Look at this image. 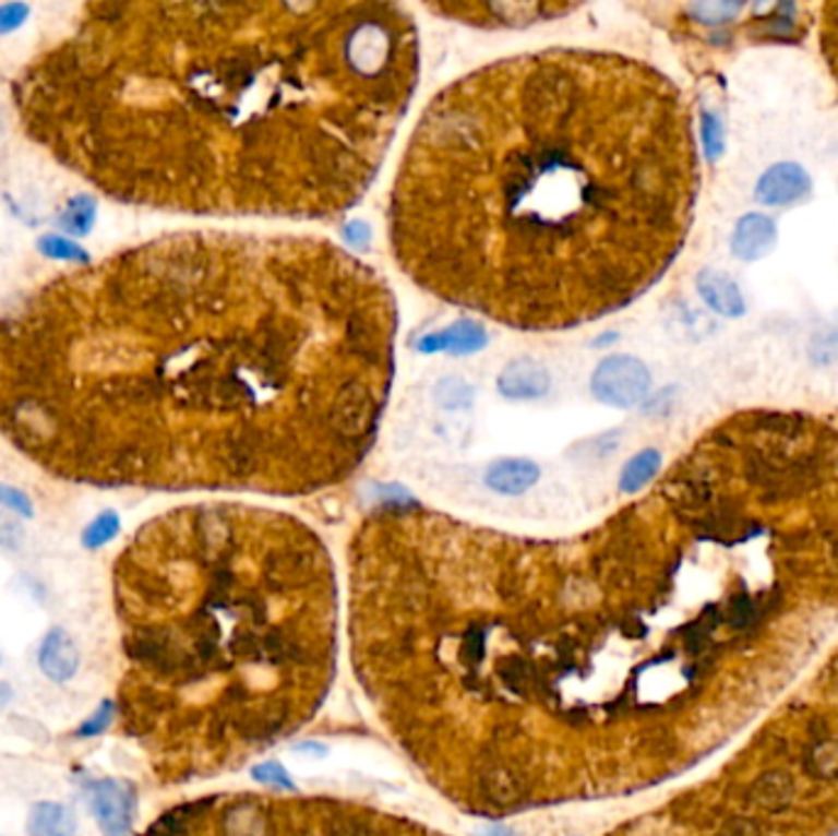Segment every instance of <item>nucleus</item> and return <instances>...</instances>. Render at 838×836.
Wrapping results in <instances>:
<instances>
[{
	"label": "nucleus",
	"mask_w": 838,
	"mask_h": 836,
	"mask_svg": "<svg viewBox=\"0 0 838 836\" xmlns=\"http://www.w3.org/2000/svg\"><path fill=\"white\" fill-rule=\"evenodd\" d=\"M39 668L45 670L49 680L67 682L79 668V650L72 635L62 629L49 633L43 648H39Z\"/></svg>",
	"instance_id": "9b49d317"
},
{
	"label": "nucleus",
	"mask_w": 838,
	"mask_h": 836,
	"mask_svg": "<svg viewBox=\"0 0 838 836\" xmlns=\"http://www.w3.org/2000/svg\"><path fill=\"white\" fill-rule=\"evenodd\" d=\"M591 391L611 407H633L650 391V371L633 356H608L596 366Z\"/></svg>",
	"instance_id": "39448f33"
},
{
	"label": "nucleus",
	"mask_w": 838,
	"mask_h": 836,
	"mask_svg": "<svg viewBox=\"0 0 838 836\" xmlns=\"http://www.w3.org/2000/svg\"><path fill=\"white\" fill-rule=\"evenodd\" d=\"M576 5L562 3H439L429 5L432 13L446 15L452 20L471 25H498V27H517L532 25L540 20H554L572 13Z\"/></svg>",
	"instance_id": "20e7f679"
},
{
	"label": "nucleus",
	"mask_w": 838,
	"mask_h": 836,
	"mask_svg": "<svg viewBox=\"0 0 838 836\" xmlns=\"http://www.w3.org/2000/svg\"><path fill=\"white\" fill-rule=\"evenodd\" d=\"M96 222V202L92 196H76L59 214V226L69 236H86Z\"/></svg>",
	"instance_id": "f3484780"
},
{
	"label": "nucleus",
	"mask_w": 838,
	"mask_h": 836,
	"mask_svg": "<svg viewBox=\"0 0 838 836\" xmlns=\"http://www.w3.org/2000/svg\"><path fill=\"white\" fill-rule=\"evenodd\" d=\"M118 527H121V521H118V515L106 511L96 517V521L86 527L84 530V545L86 547H101L106 542H111L113 537L118 535Z\"/></svg>",
	"instance_id": "412c9836"
},
{
	"label": "nucleus",
	"mask_w": 838,
	"mask_h": 836,
	"mask_svg": "<svg viewBox=\"0 0 838 836\" xmlns=\"http://www.w3.org/2000/svg\"><path fill=\"white\" fill-rule=\"evenodd\" d=\"M696 287L714 312L723 317H741L745 312L743 295L728 275L718 271H702L696 277Z\"/></svg>",
	"instance_id": "f8f14e48"
},
{
	"label": "nucleus",
	"mask_w": 838,
	"mask_h": 836,
	"mask_svg": "<svg viewBox=\"0 0 838 836\" xmlns=\"http://www.w3.org/2000/svg\"><path fill=\"white\" fill-rule=\"evenodd\" d=\"M37 248H39V253L47 255V258H55V261H67V263H74V265L92 263V258H88L86 248H82L76 241H72V238H69V236L47 234V236L39 238Z\"/></svg>",
	"instance_id": "6ab92c4d"
},
{
	"label": "nucleus",
	"mask_w": 838,
	"mask_h": 836,
	"mask_svg": "<svg viewBox=\"0 0 838 836\" xmlns=\"http://www.w3.org/2000/svg\"><path fill=\"white\" fill-rule=\"evenodd\" d=\"M819 47L824 62L838 84V3L822 5L819 20Z\"/></svg>",
	"instance_id": "a211bd4d"
},
{
	"label": "nucleus",
	"mask_w": 838,
	"mask_h": 836,
	"mask_svg": "<svg viewBox=\"0 0 838 836\" xmlns=\"http://www.w3.org/2000/svg\"><path fill=\"white\" fill-rule=\"evenodd\" d=\"M397 326L326 238L167 234L0 312V437L98 489L314 493L373 450Z\"/></svg>",
	"instance_id": "f257e3e1"
},
{
	"label": "nucleus",
	"mask_w": 838,
	"mask_h": 836,
	"mask_svg": "<svg viewBox=\"0 0 838 836\" xmlns=\"http://www.w3.org/2000/svg\"><path fill=\"white\" fill-rule=\"evenodd\" d=\"M29 15L27 3H5L0 5V35H8L25 23Z\"/></svg>",
	"instance_id": "393cba45"
},
{
	"label": "nucleus",
	"mask_w": 838,
	"mask_h": 836,
	"mask_svg": "<svg viewBox=\"0 0 838 836\" xmlns=\"http://www.w3.org/2000/svg\"><path fill=\"white\" fill-rule=\"evenodd\" d=\"M491 836H511V834H507V832H493Z\"/></svg>",
	"instance_id": "2f4dec72"
},
{
	"label": "nucleus",
	"mask_w": 838,
	"mask_h": 836,
	"mask_svg": "<svg viewBox=\"0 0 838 836\" xmlns=\"http://www.w3.org/2000/svg\"><path fill=\"white\" fill-rule=\"evenodd\" d=\"M692 13L696 20L702 23H726V20H733L738 13H743L741 3H698L692 5Z\"/></svg>",
	"instance_id": "5701e85b"
},
{
	"label": "nucleus",
	"mask_w": 838,
	"mask_h": 836,
	"mask_svg": "<svg viewBox=\"0 0 838 836\" xmlns=\"http://www.w3.org/2000/svg\"><path fill=\"white\" fill-rule=\"evenodd\" d=\"M29 836H76L74 814L64 804L43 802L29 814L27 822Z\"/></svg>",
	"instance_id": "4468645a"
},
{
	"label": "nucleus",
	"mask_w": 838,
	"mask_h": 836,
	"mask_svg": "<svg viewBox=\"0 0 838 836\" xmlns=\"http://www.w3.org/2000/svg\"><path fill=\"white\" fill-rule=\"evenodd\" d=\"M498 391L507 401H535L550 391V371L535 358H515L498 375Z\"/></svg>",
	"instance_id": "6e6552de"
},
{
	"label": "nucleus",
	"mask_w": 838,
	"mask_h": 836,
	"mask_svg": "<svg viewBox=\"0 0 838 836\" xmlns=\"http://www.w3.org/2000/svg\"><path fill=\"white\" fill-rule=\"evenodd\" d=\"M660 466H662V456L655 450H645L637 456H633L621 474V491L625 493L643 491L645 486L655 479L657 471H660Z\"/></svg>",
	"instance_id": "dca6fc26"
},
{
	"label": "nucleus",
	"mask_w": 838,
	"mask_h": 836,
	"mask_svg": "<svg viewBox=\"0 0 838 836\" xmlns=\"http://www.w3.org/2000/svg\"><path fill=\"white\" fill-rule=\"evenodd\" d=\"M486 344L483 326L474 320H458L446 330L429 334L422 342V351L427 354H474Z\"/></svg>",
	"instance_id": "9d476101"
},
{
	"label": "nucleus",
	"mask_w": 838,
	"mask_h": 836,
	"mask_svg": "<svg viewBox=\"0 0 838 836\" xmlns=\"http://www.w3.org/2000/svg\"><path fill=\"white\" fill-rule=\"evenodd\" d=\"M92 808L104 836H131L135 790L123 780H98L92 785Z\"/></svg>",
	"instance_id": "423d86ee"
},
{
	"label": "nucleus",
	"mask_w": 838,
	"mask_h": 836,
	"mask_svg": "<svg viewBox=\"0 0 838 836\" xmlns=\"http://www.w3.org/2000/svg\"><path fill=\"white\" fill-rule=\"evenodd\" d=\"M696 192L692 114L670 76L601 49H537L424 106L391 187L387 241L436 300L562 332L670 271Z\"/></svg>",
	"instance_id": "7ed1b4c3"
},
{
	"label": "nucleus",
	"mask_w": 838,
	"mask_h": 836,
	"mask_svg": "<svg viewBox=\"0 0 838 836\" xmlns=\"http://www.w3.org/2000/svg\"><path fill=\"white\" fill-rule=\"evenodd\" d=\"M812 192V179L800 165H773L757 182L755 194L767 206H790Z\"/></svg>",
	"instance_id": "0eeeda50"
},
{
	"label": "nucleus",
	"mask_w": 838,
	"mask_h": 836,
	"mask_svg": "<svg viewBox=\"0 0 838 836\" xmlns=\"http://www.w3.org/2000/svg\"><path fill=\"white\" fill-rule=\"evenodd\" d=\"M806 765H810V773L814 778H822V780L838 778V743L826 741L816 745V749L810 753Z\"/></svg>",
	"instance_id": "aec40b11"
},
{
	"label": "nucleus",
	"mask_w": 838,
	"mask_h": 836,
	"mask_svg": "<svg viewBox=\"0 0 838 836\" xmlns=\"http://www.w3.org/2000/svg\"><path fill=\"white\" fill-rule=\"evenodd\" d=\"M794 795V783L787 773H765L751 788V800L763 810H782Z\"/></svg>",
	"instance_id": "2eb2a0df"
},
{
	"label": "nucleus",
	"mask_w": 838,
	"mask_h": 836,
	"mask_svg": "<svg viewBox=\"0 0 838 836\" xmlns=\"http://www.w3.org/2000/svg\"><path fill=\"white\" fill-rule=\"evenodd\" d=\"M537 479H540V469L530 459H501L486 474V483L503 495L525 493L532 489Z\"/></svg>",
	"instance_id": "ddd939ff"
},
{
	"label": "nucleus",
	"mask_w": 838,
	"mask_h": 836,
	"mask_svg": "<svg viewBox=\"0 0 838 836\" xmlns=\"http://www.w3.org/2000/svg\"><path fill=\"white\" fill-rule=\"evenodd\" d=\"M3 131H5V116H3V108H0V138H3Z\"/></svg>",
	"instance_id": "7c9ffc66"
},
{
	"label": "nucleus",
	"mask_w": 838,
	"mask_h": 836,
	"mask_svg": "<svg viewBox=\"0 0 838 836\" xmlns=\"http://www.w3.org/2000/svg\"><path fill=\"white\" fill-rule=\"evenodd\" d=\"M777 241V228L770 216L747 214L738 222L731 248L741 261H757L773 251Z\"/></svg>",
	"instance_id": "1a4fd4ad"
},
{
	"label": "nucleus",
	"mask_w": 838,
	"mask_h": 836,
	"mask_svg": "<svg viewBox=\"0 0 838 836\" xmlns=\"http://www.w3.org/2000/svg\"><path fill=\"white\" fill-rule=\"evenodd\" d=\"M436 401L448 407V410H456V407H464L471 401V387L458 381V378H446L436 387Z\"/></svg>",
	"instance_id": "4be33fe9"
},
{
	"label": "nucleus",
	"mask_w": 838,
	"mask_h": 836,
	"mask_svg": "<svg viewBox=\"0 0 838 836\" xmlns=\"http://www.w3.org/2000/svg\"><path fill=\"white\" fill-rule=\"evenodd\" d=\"M419 67L395 3L104 0L29 57L10 98L29 141L113 202L319 222L375 182Z\"/></svg>",
	"instance_id": "f03ea898"
},
{
	"label": "nucleus",
	"mask_w": 838,
	"mask_h": 836,
	"mask_svg": "<svg viewBox=\"0 0 838 836\" xmlns=\"http://www.w3.org/2000/svg\"><path fill=\"white\" fill-rule=\"evenodd\" d=\"M253 778L258 783H263V785H273V788H279V790H295V783L289 780L287 771L279 763H275V761L263 763V765H255Z\"/></svg>",
	"instance_id": "b1692460"
},
{
	"label": "nucleus",
	"mask_w": 838,
	"mask_h": 836,
	"mask_svg": "<svg viewBox=\"0 0 838 836\" xmlns=\"http://www.w3.org/2000/svg\"><path fill=\"white\" fill-rule=\"evenodd\" d=\"M704 147L711 160L723 151V128L714 116H704Z\"/></svg>",
	"instance_id": "cd10ccee"
},
{
	"label": "nucleus",
	"mask_w": 838,
	"mask_h": 836,
	"mask_svg": "<svg viewBox=\"0 0 838 836\" xmlns=\"http://www.w3.org/2000/svg\"><path fill=\"white\" fill-rule=\"evenodd\" d=\"M721 834L723 836H761V829H757V824L751 820H735L728 824Z\"/></svg>",
	"instance_id": "c756f323"
},
{
	"label": "nucleus",
	"mask_w": 838,
	"mask_h": 836,
	"mask_svg": "<svg viewBox=\"0 0 838 836\" xmlns=\"http://www.w3.org/2000/svg\"><path fill=\"white\" fill-rule=\"evenodd\" d=\"M23 525L17 523L15 515H10L5 511H0V545L8 547V550H15V547L23 545Z\"/></svg>",
	"instance_id": "a878e982"
},
{
	"label": "nucleus",
	"mask_w": 838,
	"mask_h": 836,
	"mask_svg": "<svg viewBox=\"0 0 838 836\" xmlns=\"http://www.w3.org/2000/svg\"><path fill=\"white\" fill-rule=\"evenodd\" d=\"M0 505H5L8 511H13L15 515H23V517L33 515V503H29V499L23 491L13 489V486H0Z\"/></svg>",
	"instance_id": "bb28decb"
},
{
	"label": "nucleus",
	"mask_w": 838,
	"mask_h": 836,
	"mask_svg": "<svg viewBox=\"0 0 838 836\" xmlns=\"http://www.w3.org/2000/svg\"><path fill=\"white\" fill-rule=\"evenodd\" d=\"M113 714H116V704L106 702L101 709H98L92 719H88L82 729H79V736H98L104 729H108V724L113 721Z\"/></svg>",
	"instance_id": "c85d7f7f"
}]
</instances>
